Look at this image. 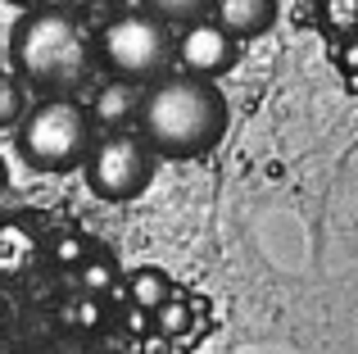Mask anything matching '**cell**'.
<instances>
[{"mask_svg":"<svg viewBox=\"0 0 358 354\" xmlns=\"http://www.w3.org/2000/svg\"><path fill=\"white\" fill-rule=\"evenodd\" d=\"M141 105H145V91H141L136 82H127V78H114V82H105V87L96 91L91 118L105 123V127H122V123H131V118H141Z\"/></svg>","mask_w":358,"mask_h":354,"instance_id":"52a82bcc","label":"cell"},{"mask_svg":"<svg viewBox=\"0 0 358 354\" xmlns=\"http://www.w3.org/2000/svg\"><path fill=\"white\" fill-rule=\"evenodd\" d=\"M227 127V100L213 87V78L173 73L145 91L141 105V136L164 160H200L222 141Z\"/></svg>","mask_w":358,"mask_h":354,"instance_id":"6da1fadb","label":"cell"},{"mask_svg":"<svg viewBox=\"0 0 358 354\" xmlns=\"http://www.w3.org/2000/svg\"><path fill=\"white\" fill-rule=\"evenodd\" d=\"M18 150L36 173H73L91 160V118L78 100L50 96L36 100L27 118L18 123Z\"/></svg>","mask_w":358,"mask_h":354,"instance_id":"3957f363","label":"cell"},{"mask_svg":"<svg viewBox=\"0 0 358 354\" xmlns=\"http://www.w3.org/2000/svg\"><path fill=\"white\" fill-rule=\"evenodd\" d=\"M96 45H100V59L109 64V73H118L127 82L159 78L168 69V59H177V41L168 32V18L150 14V9L109 18Z\"/></svg>","mask_w":358,"mask_h":354,"instance_id":"277c9868","label":"cell"},{"mask_svg":"<svg viewBox=\"0 0 358 354\" xmlns=\"http://www.w3.org/2000/svg\"><path fill=\"white\" fill-rule=\"evenodd\" d=\"M100 295H87L82 291L78 300H69L64 304V323H73V327H100Z\"/></svg>","mask_w":358,"mask_h":354,"instance_id":"2e32d148","label":"cell"},{"mask_svg":"<svg viewBox=\"0 0 358 354\" xmlns=\"http://www.w3.org/2000/svg\"><path fill=\"white\" fill-rule=\"evenodd\" d=\"M145 9L168 23H200L209 9H218V0H145Z\"/></svg>","mask_w":358,"mask_h":354,"instance_id":"30bf717a","label":"cell"},{"mask_svg":"<svg viewBox=\"0 0 358 354\" xmlns=\"http://www.w3.org/2000/svg\"><path fill=\"white\" fill-rule=\"evenodd\" d=\"M9 50H14V69L27 82H36L45 91H69L91 73L100 45H91L78 14H69V9H41V14H27L14 27Z\"/></svg>","mask_w":358,"mask_h":354,"instance_id":"7a4b0ae2","label":"cell"},{"mask_svg":"<svg viewBox=\"0 0 358 354\" xmlns=\"http://www.w3.org/2000/svg\"><path fill=\"white\" fill-rule=\"evenodd\" d=\"M50 255H55V264H64V268H82L87 264V241L78 236V232H64V236H55V246H50Z\"/></svg>","mask_w":358,"mask_h":354,"instance_id":"9a60e30c","label":"cell"},{"mask_svg":"<svg viewBox=\"0 0 358 354\" xmlns=\"http://www.w3.org/2000/svg\"><path fill=\"white\" fill-rule=\"evenodd\" d=\"M322 27L336 36L358 27V0H322Z\"/></svg>","mask_w":358,"mask_h":354,"instance_id":"7c38bea8","label":"cell"},{"mask_svg":"<svg viewBox=\"0 0 358 354\" xmlns=\"http://www.w3.org/2000/svg\"><path fill=\"white\" fill-rule=\"evenodd\" d=\"M18 5H23V9H41L45 0H18Z\"/></svg>","mask_w":358,"mask_h":354,"instance_id":"ac0fdd59","label":"cell"},{"mask_svg":"<svg viewBox=\"0 0 358 354\" xmlns=\"http://www.w3.org/2000/svg\"><path fill=\"white\" fill-rule=\"evenodd\" d=\"M78 286H82L87 295H105V291H114V286H118V268H114V259L91 255L87 264L78 268Z\"/></svg>","mask_w":358,"mask_h":354,"instance_id":"8fae6325","label":"cell"},{"mask_svg":"<svg viewBox=\"0 0 358 354\" xmlns=\"http://www.w3.org/2000/svg\"><path fill=\"white\" fill-rule=\"evenodd\" d=\"M23 87H18V78H5L0 73V127L9 123H23Z\"/></svg>","mask_w":358,"mask_h":354,"instance_id":"5bb4252c","label":"cell"},{"mask_svg":"<svg viewBox=\"0 0 358 354\" xmlns=\"http://www.w3.org/2000/svg\"><path fill=\"white\" fill-rule=\"evenodd\" d=\"M50 354H87V350H82V346H78V341H59V346H55Z\"/></svg>","mask_w":358,"mask_h":354,"instance_id":"e0dca14e","label":"cell"},{"mask_svg":"<svg viewBox=\"0 0 358 354\" xmlns=\"http://www.w3.org/2000/svg\"><path fill=\"white\" fill-rule=\"evenodd\" d=\"M150 182H155V146L145 136L109 132L87 160V186L109 204L136 200Z\"/></svg>","mask_w":358,"mask_h":354,"instance_id":"5b68a950","label":"cell"},{"mask_svg":"<svg viewBox=\"0 0 358 354\" xmlns=\"http://www.w3.org/2000/svg\"><path fill=\"white\" fill-rule=\"evenodd\" d=\"M127 300H131V309L159 313L173 300V282H168L164 268H136V273L127 277Z\"/></svg>","mask_w":358,"mask_h":354,"instance_id":"9c48e42d","label":"cell"},{"mask_svg":"<svg viewBox=\"0 0 358 354\" xmlns=\"http://www.w3.org/2000/svg\"><path fill=\"white\" fill-rule=\"evenodd\" d=\"M213 23H222L236 41H245V36H263L272 23H277V0H218Z\"/></svg>","mask_w":358,"mask_h":354,"instance_id":"ba28073f","label":"cell"},{"mask_svg":"<svg viewBox=\"0 0 358 354\" xmlns=\"http://www.w3.org/2000/svg\"><path fill=\"white\" fill-rule=\"evenodd\" d=\"M0 354H14V350H9V341H5V337H0Z\"/></svg>","mask_w":358,"mask_h":354,"instance_id":"ffe728a7","label":"cell"},{"mask_svg":"<svg viewBox=\"0 0 358 354\" xmlns=\"http://www.w3.org/2000/svg\"><path fill=\"white\" fill-rule=\"evenodd\" d=\"M186 327H191V304L173 295V300L155 313V332L159 337H186Z\"/></svg>","mask_w":358,"mask_h":354,"instance_id":"4fadbf2b","label":"cell"},{"mask_svg":"<svg viewBox=\"0 0 358 354\" xmlns=\"http://www.w3.org/2000/svg\"><path fill=\"white\" fill-rule=\"evenodd\" d=\"M9 182V173H5V160H0V186H5Z\"/></svg>","mask_w":358,"mask_h":354,"instance_id":"d6986e66","label":"cell"},{"mask_svg":"<svg viewBox=\"0 0 358 354\" xmlns=\"http://www.w3.org/2000/svg\"><path fill=\"white\" fill-rule=\"evenodd\" d=\"M236 59H241V45L222 23L200 18V23H186V32L177 36V64H182V73L218 78V73H227Z\"/></svg>","mask_w":358,"mask_h":354,"instance_id":"8992f818","label":"cell"}]
</instances>
